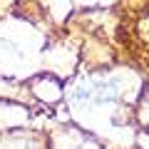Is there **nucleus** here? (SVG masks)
I'll use <instances>...</instances> for the list:
<instances>
[]
</instances>
